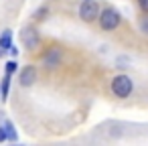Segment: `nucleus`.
Returning a JSON list of instances; mask_svg holds the SVG:
<instances>
[{"instance_id":"1","label":"nucleus","mask_w":148,"mask_h":146,"mask_svg":"<svg viewBox=\"0 0 148 146\" xmlns=\"http://www.w3.org/2000/svg\"><path fill=\"white\" fill-rule=\"evenodd\" d=\"M134 91V81L128 77V75H116L112 79V93L120 99H126L130 97Z\"/></svg>"},{"instance_id":"2","label":"nucleus","mask_w":148,"mask_h":146,"mask_svg":"<svg viewBox=\"0 0 148 146\" xmlns=\"http://www.w3.org/2000/svg\"><path fill=\"white\" fill-rule=\"evenodd\" d=\"M99 27L103 29V31H116L118 27H120V21H122V16H120V12L116 10V8H106V10H101L99 12Z\"/></svg>"},{"instance_id":"3","label":"nucleus","mask_w":148,"mask_h":146,"mask_svg":"<svg viewBox=\"0 0 148 146\" xmlns=\"http://www.w3.org/2000/svg\"><path fill=\"white\" fill-rule=\"evenodd\" d=\"M99 2L97 0H83L81 6H79V16L85 23H93L95 19H99Z\"/></svg>"},{"instance_id":"4","label":"nucleus","mask_w":148,"mask_h":146,"mask_svg":"<svg viewBox=\"0 0 148 146\" xmlns=\"http://www.w3.org/2000/svg\"><path fill=\"white\" fill-rule=\"evenodd\" d=\"M18 81H21V85H23V87H31V85L37 81V69H35L33 65H27V67L21 71Z\"/></svg>"},{"instance_id":"5","label":"nucleus","mask_w":148,"mask_h":146,"mask_svg":"<svg viewBox=\"0 0 148 146\" xmlns=\"http://www.w3.org/2000/svg\"><path fill=\"white\" fill-rule=\"evenodd\" d=\"M59 63H61V51H59L57 47L49 49V51L43 55V65H45V67H57Z\"/></svg>"},{"instance_id":"6","label":"nucleus","mask_w":148,"mask_h":146,"mask_svg":"<svg viewBox=\"0 0 148 146\" xmlns=\"http://www.w3.org/2000/svg\"><path fill=\"white\" fill-rule=\"evenodd\" d=\"M21 37H23V43H25L29 49H35V47L39 45V35H37L35 29H25V31L21 33Z\"/></svg>"},{"instance_id":"7","label":"nucleus","mask_w":148,"mask_h":146,"mask_svg":"<svg viewBox=\"0 0 148 146\" xmlns=\"http://www.w3.org/2000/svg\"><path fill=\"white\" fill-rule=\"evenodd\" d=\"M10 79H12V75H10V73H4V77H2V81H0V99H2V101H6V99H8V89H10Z\"/></svg>"},{"instance_id":"8","label":"nucleus","mask_w":148,"mask_h":146,"mask_svg":"<svg viewBox=\"0 0 148 146\" xmlns=\"http://www.w3.org/2000/svg\"><path fill=\"white\" fill-rule=\"evenodd\" d=\"M10 47H12V31L6 29V31H2V35H0V49L8 51Z\"/></svg>"},{"instance_id":"9","label":"nucleus","mask_w":148,"mask_h":146,"mask_svg":"<svg viewBox=\"0 0 148 146\" xmlns=\"http://www.w3.org/2000/svg\"><path fill=\"white\" fill-rule=\"evenodd\" d=\"M16 71H18V63H16V57H14V59H10V61L6 63L4 73H10V75H12V73H16Z\"/></svg>"},{"instance_id":"10","label":"nucleus","mask_w":148,"mask_h":146,"mask_svg":"<svg viewBox=\"0 0 148 146\" xmlns=\"http://www.w3.org/2000/svg\"><path fill=\"white\" fill-rule=\"evenodd\" d=\"M4 128H6V134H8V140H12V142H14V140H16L18 136H16V130H14V126H12V122H6V124H4Z\"/></svg>"},{"instance_id":"11","label":"nucleus","mask_w":148,"mask_h":146,"mask_svg":"<svg viewBox=\"0 0 148 146\" xmlns=\"http://www.w3.org/2000/svg\"><path fill=\"white\" fill-rule=\"evenodd\" d=\"M140 29H142V33H146V35H148V16H144V19H142Z\"/></svg>"},{"instance_id":"12","label":"nucleus","mask_w":148,"mask_h":146,"mask_svg":"<svg viewBox=\"0 0 148 146\" xmlns=\"http://www.w3.org/2000/svg\"><path fill=\"white\" fill-rule=\"evenodd\" d=\"M138 6L142 8V12L148 14V0H138Z\"/></svg>"},{"instance_id":"13","label":"nucleus","mask_w":148,"mask_h":146,"mask_svg":"<svg viewBox=\"0 0 148 146\" xmlns=\"http://www.w3.org/2000/svg\"><path fill=\"white\" fill-rule=\"evenodd\" d=\"M8 140V134H6V128H0V142Z\"/></svg>"},{"instance_id":"14","label":"nucleus","mask_w":148,"mask_h":146,"mask_svg":"<svg viewBox=\"0 0 148 146\" xmlns=\"http://www.w3.org/2000/svg\"><path fill=\"white\" fill-rule=\"evenodd\" d=\"M8 53H10V55H12V57H16V55H18V49H16V47H14V45H12V47H10V49H8Z\"/></svg>"},{"instance_id":"15","label":"nucleus","mask_w":148,"mask_h":146,"mask_svg":"<svg viewBox=\"0 0 148 146\" xmlns=\"http://www.w3.org/2000/svg\"><path fill=\"white\" fill-rule=\"evenodd\" d=\"M43 14H47V8H41V10L37 12V19H43Z\"/></svg>"}]
</instances>
